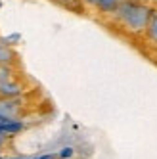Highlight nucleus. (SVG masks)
<instances>
[{"mask_svg":"<svg viewBox=\"0 0 157 159\" xmlns=\"http://www.w3.org/2000/svg\"><path fill=\"white\" fill-rule=\"evenodd\" d=\"M25 129V125L21 123V121H8V123H0V134H4V136H14L17 132H21Z\"/></svg>","mask_w":157,"mask_h":159,"instance_id":"nucleus-4","label":"nucleus"},{"mask_svg":"<svg viewBox=\"0 0 157 159\" xmlns=\"http://www.w3.org/2000/svg\"><path fill=\"white\" fill-rule=\"evenodd\" d=\"M119 2H123V0H119Z\"/></svg>","mask_w":157,"mask_h":159,"instance_id":"nucleus-13","label":"nucleus"},{"mask_svg":"<svg viewBox=\"0 0 157 159\" xmlns=\"http://www.w3.org/2000/svg\"><path fill=\"white\" fill-rule=\"evenodd\" d=\"M73 153H75L73 148H71V146H65V148H61L60 157H61V159H69V157H73Z\"/></svg>","mask_w":157,"mask_h":159,"instance_id":"nucleus-8","label":"nucleus"},{"mask_svg":"<svg viewBox=\"0 0 157 159\" xmlns=\"http://www.w3.org/2000/svg\"><path fill=\"white\" fill-rule=\"evenodd\" d=\"M17 107H19V102L16 98H4L0 100V113L10 119H16L17 115Z\"/></svg>","mask_w":157,"mask_h":159,"instance_id":"nucleus-2","label":"nucleus"},{"mask_svg":"<svg viewBox=\"0 0 157 159\" xmlns=\"http://www.w3.org/2000/svg\"><path fill=\"white\" fill-rule=\"evenodd\" d=\"M4 140H6V136H4V134H0V148L4 146Z\"/></svg>","mask_w":157,"mask_h":159,"instance_id":"nucleus-12","label":"nucleus"},{"mask_svg":"<svg viewBox=\"0 0 157 159\" xmlns=\"http://www.w3.org/2000/svg\"><path fill=\"white\" fill-rule=\"evenodd\" d=\"M14 61V52L8 48V44L0 42V65H10Z\"/></svg>","mask_w":157,"mask_h":159,"instance_id":"nucleus-6","label":"nucleus"},{"mask_svg":"<svg viewBox=\"0 0 157 159\" xmlns=\"http://www.w3.org/2000/svg\"><path fill=\"white\" fill-rule=\"evenodd\" d=\"M19 39H21V35H19V33H14V35H10V37H2V39H0V42L10 44V42H16V40H19Z\"/></svg>","mask_w":157,"mask_h":159,"instance_id":"nucleus-9","label":"nucleus"},{"mask_svg":"<svg viewBox=\"0 0 157 159\" xmlns=\"http://www.w3.org/2000/svg\"><path fill=\"white\" fill-rule=\"evenodd\" d=\"M35 159H56L54 153H46V155H40V157H35Z\"/></svg>","mask_w":157,"mask_h":159,"instance_id":"nucleus-10","label":"nucleus"},{"mask_svg":"<svg viewBox=\"0 0 157 159\" xmlns=\"http://www.w3.org/2000/svg\"><path fill=\"white\" fill-rule=\"evenodd\" d=\"M113 14L128 31L140 33L144 29H148L151 8H148L146 4H140V2H134V0H123Z\"/></svg>","mask_w":157,"mask_h":159,"instance_id":"nucleus-1","label":"nucleus"},{"mask_svg":"<svg viewBox=\"0 0 157 159\" xmlns=\"http://www.w3.org/2000/svg\"><path fill=\"white\" fill-rule=\"evenodd\" d=\"M21 96V86L14 81L0 83V98H19Z\"/></svg>","mask_w":157,"mask_h":159,"instance_id":"nucleus-3","label":"nucleus"},{"mask_svg":"<svg viewBox=\"0 0 157 159\" xmlns=\"http://www.w3.org/2000/svg\"><path fill=\"white\" fill-rule=\"evenodd\" d=\"M12 81V69L8 65H0V83Z\"/></svg>","mask_w":157,"mask_h":159,"instance_id":"nucleus-7","label":"nucleus"},{"mask_svg":"<svg viewBox=\"0 0 157 159\" xmlns=\"http://www.w3.org/2000/svg\"><path fill=\"white\" fill-rule=\"evenodd\" d=\"M148 37L153 44H157V10H151V16H150V21H148Z\"/></svg>","mask_w":157,"mask_h":159,"instance_id":"nucleus-5","label":"nucleus"},{"mask_svg":"<svg viewBox=\"0 0 157 159\" xmlns=\"http://www.w3.org/2000/svg\"><path fill=\"white\" fill-rule=\"evenodd\" d=\"M84 2H88V4H92V6H98V4H100V0H84Z\"/></svg>","mask_w":157,"mask_h":159,"instance_id":"nucleus-11","label":"nucleus"}]
</instances>
